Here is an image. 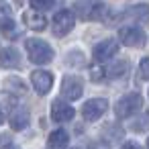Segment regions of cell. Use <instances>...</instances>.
I'll return each instance as SVG.
<instances>
[{
    "label": "cell",
    "instance_id": "1",
    "mask_svg": "<svg viewBox=\"0 0 149 149\" xmlns=\"http://www.w3.org/2000/svg\"><path fill=\"white\" fill-rule=\"evenodd\" d=\"M104 10H106V6L102 0H78L72 13H74V17L92 23V21H102Z\"/></svg>",
    "mask_w": 149,
    "mask_h": 149
},
{
    "label": "cell",
    "instance_id": "2",
    "mask_svg": "<svg viewBox=\"0 0 149 149\" xmlns=\"http://www.w3.org/2000/svg\"><path fill=\"white\" fill-rule=\"evenodd\" d=\"M25 49H27L29 59L35 65H45V63H49L53 59V49L43 39H27L25 41Z\"/></svg>",
    "mask_w": 149,
    "mask_h": 149
},
{
    "label": "cell",
    "instance_id": "3",
    "mask_svg": "<svg viewBox=\"0 0 149 149\" xmlns=\"http://www.w3.org/2000/svg\"><path fill=\"white\" fill-rule=\"evenodd\" d=\"M141 106H143V96L133 92V94L123 96V98L116 102L114 112H116V116H118V118H129V116H133Z\"/></svg>",
    "mask_w": 149,
    "mask_h": 149
},
{
    "label": "cell",
    "instance_id": "4",
    "mask_svg": "<svg viewBox=\"0 0 149 149\" xmlns=\"http://www.w3.org/2000/svg\"><path fill=\"white\" fill-rule=\"evenodd\" d=\"M74 25H76V17H74V13L72 10H59V13H55V17H53V33L57 35V37H65L72 29H74Z\"/></svg>",
    "mask_w": 149,
    "mask_h": 149
},
{
    "label": "cell",
    "instance_id": "5",
    "mask_svg": "<svg viewBox=\"0 0 149 149\" xmlns=\"http://www.w3.org/2000/svg\"><path fill=\"white\" fill-rule=\"evenodd\" d=\"M106 110H108V100H104V98H92L82 106L84 120H98Z\"/></svg>",
    "mask_w": 149,
    "mask_h": 149
},
{
    "label": "cell",
    "instance_id": "6",
    "mask_svg": "<svg viewBox=\"0 0 149 149\" xmlns=\"http://www.w3.org/2000/svg\"><path fill=\"white\" fill-rule=\"evenodd\" d=\"M84 92V84H82V78L78 76H65L63 78V84H61V96L65 100H78Z\"/></svg>",
    "mask_w": 149,
    "mask_h": 149
},
{
    "label": "cell",
    "instance_id": "7",
    "mask_svg": "<svg viewBox=\"0 0 149 149\" xmlns=\"http://www.w3.org/2000/svg\"><path fill=\"white\" fill-rule=\"evenodd\" d=\"M116 41H120L127 47H137V45H141L145 41V33L139 27H135V25L133 27H125V29L118 31V39Z\"/></svg>",
    "mask_w": 149,
    "mask_h": 149
},
{
    "label": "cell",
    "instance_id": "8",
    "mask_svg": "<svg viewBox=\"0 0 149 149\" xmlns=\"http://www.w3.org/2000/svg\"><path fill=\"white\" fill-rule=\"evenodd\" d=\"M31 82H33L35 92L43 96V94H47V92L51 90V86H53V76H51L49 72H45V70H35V72L31 74Z\"/></svg>",
    "mask_w": 149,
    "mask_h": 149
},
{
    "label": "cell",
    "instance_id": "9",
    "mask_svg": "<svg viewBox=\"0 0 149 149\" xmlns=\"http://www.w3.org/2000/svg\"><path fill=\"white\" fill-rule=\"evenodd\" d=\"M118 51V41L116 39H104L102 43H98L94 47V59L98 63H104L106 59H110L114 53Z\"/></svg>",
    "mask_w": 149,
    "mask_h": 149
},
{
    "label": "cell",
    "instance_id": "10",
    "mask_svg": "<svg viewBox=\"0 0 149 149\" xmlns=\"http://www.w3.org/2000/svg\"><path fill=\"white\" fill-rule=\"evenodd\" d=\"M0 31L8 37H15V17H13V8L8 6V2L0 0Z\"/></svg>",
    "mask_w": 149,
    "mask_h": 149
},
{
    "label": "cell",
    "instance_id": "11",
    "mask_svg": "<svg viewBox=\"0 0 149 149\" xmlns=\"http://www.w3.org/2000/svg\"><path fill=\"white\" fill-rule=\"evenodd\" d=\"M74 114H76L74 106H70L65 100H55L51 104V118L55 123H68L74 118Z\"/></svg>",
    "mask_w": 149,
    "mask_h": 149
},
{
    "label": "cell",
    "instance_id": "12",
    "mask_svg": "<svg viewBox=\"0 0 149 149\" xmlns=\"http://www.w3.org/2000/svg\"><path fill=\"white\" fill-rule=\"evenodd\" d=\"M21 63V53L13 47H6L4 51H0V68H6V70H15Z\"/></svg>",
    "mask_w": 149,
    "mask_h": 149
},
{
    "label": "cell",
    "instance_id": "13",
    "mask_svg": "<svg viewBox=\"0 0 149 149\" xmlns=\"http://www.w3.org/2000/svg\"><path fill=\"white\" fill-rule=\"evenodd\" d=\"M23 19H25V25H27L31 31H43V29L47 27L45 17H43L41 13H37V10H27V13L23 15Z\"/></svg>",
    "mask_w": 149,
    "mask_h": 149
},
{
    "label": "cell",
    "instance_id": "14",
    "mask_svg": "<svg viewBox=\"0 0 149 149\" xmlns=\"http://www.w3.org/2000/svg\"><path fill=\"white\" fill-rule=\"evenodd\" d=\"M68 143H70V133L63 131V129H55V131L49 135V139H47L49 149H65Z\"/></svg>",
    "mask_w": 149,
    "mask_h": 149
},
{
    "label": "cell",
    "instance_id": "15",
    "mask_svg": "<svg viewBox=\"0 0 149 149\" xmlns=\"http://www.w3.org/2000/svg\"><path fill=\"white\" fill-rule=\"evenodd\" d=\"M8 123H10V127H13L15 131L25 129V127L29 125V110H27V108H15L13 114L8 116Z\"/></svg>",
    "mask_w": 149,
    "mask_h": 149
},
{
    "label": "cell",
    "instance_id": "16",
    "mask_svg": "<svg viewBox=\"0 0 149 149\" xmlns=\"http://www.w3.org/2000/svg\"><path fill=\"white\" fill-rule=\"evenodd\" d=\"M125 72H127V61L120 59V61H116V63L110 65V70L106 72V76L114 80V78H118V76H125Z\"/></svg>",
    "mask_w": 149,
    "mask_h": 149
},
{
    "label": "cell",
    "instance_id": "17",
    "mask_svg": "<svg viewBox=\"0 0 149 149\" xmlns=\"http://www.w3.org/2000/svg\"><path fill=\"white\" fill-rule=\"evenodd\" d=\"M6 86L8 88H15V94H25L27 92V86L21 78H8L6 80Z\"/></svg>",
    "mask_w": 149,
    "mask_h": 149
},
{
    "label": "cell",
    "instance_id": "18",
    "mask_svg": "<svg viewBox=\"0 0 149 149\" xmlns=\"http://www.w3.org/2000/svg\"><path fill=\"white\" fill-rule=\"evenodd\" d=\"M53 4H55V0H31L33 10H49V8H53Z\"/></svg>",
    "mask_w": 149,
    "mask_h": 149
},
{
    "label": "cell",
    "instance_id": "19",
    "mask_svg": "<svg viewBox=\"0 0 149 149\" xmlns=\"http://www.w3.org/2000/svg\"><path fill=\"white\" fill-rule=\"evenodd\" d=\"M104 76H106V68H102V65H94V68L90 70V78H92L94 82H100Z\"/></svg>",
    "mask_w": 149,
    "mask_h": 149
},
{
    "label": "cell",
    "instance_id": "20",
    "mask_svg": "<svg viewBox=\"0 0 149 149\" xmlns=\"http://www.w3.org/2000/svg\"><path fill=\"white\" fill-rule=\"evenodd\" d=\"M139 80H141V82L147 80V59H145V57H143L141 63H139Z\"/></svg>",
    "mask_w": 149,
    "mask_h": 149
},
{
    "label": "cell",
    "instance_id": "21",
    "mask_svg": "<svg viewBox=\"0 0 149 149\" xmlns=\"http://www.w3.org/2000/svg\"><path fill=\"white\" fill-rule=\"evenodd\" d=\"M120 149H141V147H139L137 143H133V141H129V143H125V145H123Z\"/></svg>",
    "mask_w": 149,
    "mask_h": 149
},
{
    "label": "cell",
    "instance_id": "22",
    "mask_svg": "<svg viewBox=\"0 0 149 149\" xmlns=\"http://www.w3.org/2000/svg\"><path fill=\"white\" fill-rule=\"evenodd\" d=\"M0 149H19V147H17V145H2Z\"/></svg>",
    "mask_w": 149,
    "mask_h": 149
},
{
    "label": "cell",
    "instance_id": "23",
    "mask_svg": "<svg viewBox=\"0 0 149 149\" xmlns=\"http://www.w3.org/2000/svg\"><path fill=\"white\" fill-rule=\"evenodd\" d=\"M4 123V114H2V110H0V125Z\"/></svg>",
    "mask_w": 149,
    "mask_h": 149
}]
</instances>
